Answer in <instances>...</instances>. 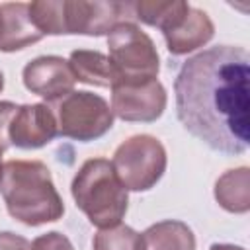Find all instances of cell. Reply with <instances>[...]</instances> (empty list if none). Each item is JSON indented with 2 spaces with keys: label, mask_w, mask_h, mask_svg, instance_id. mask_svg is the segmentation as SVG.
Returning <instances> with one entry per match:
<instances>
[{
  "label": "cell",
  "mask_w": 250,
  "mask_h": 250,
  "mask_svg": "<svg viewBox=\"0 0 250 250\" xmlns=\"http://www.w3.org/2000/svg\"><path fill=\"white\" fill-rule=\"evenodd\" d=\"M176 115L209 148L236 156L250 146V57L217 45L189 57L174 80Z\"/></svg>",
  "instance_id": "6da1fadb"
},
{
  "label": "cell",
  "mask_w": 250,
  "mask_h": 250,
  "mask_svg": "<svg viewBox=\"0 0 250 250\" xmlns=\"http://www.w3.org/2000/svg\"><path fill=\"white\" fill-rule=\"evenodd\" d=\"M0 195L12 219L39 227L55 223L64 215L51 170L41 160H8L2 166Z\"/></svg>",
  "instance_id": "7a4b0ae2"
},
{
  "label": "cell",
  "mask_w": 250,
  "mask_h": 250,
  "mask_svg": "<svg viewBox=\"0 0 250 250\" xmlns=\"http://www.w3.org/2000/svg\"><path fill=\"white\" fill-rule=\"evenodd\" d=\"M76 207L98 229L119 225L127 213L129 195L107 158L86 160L70 184Z\"/></svg>",
  "instance_id": "3957f363"
},
{
  "label": "cell",
  "mask_w": 250,
  "mask_h": 250,
  "mask_svg": "<svg viewBox=\"0 0 250 250\" xmlns=\"http://www.w3.org/2000/svg\"><path fill=\"white\" fill-rule=\"evenodd\" d=\"M109 61L117 72V82L154 80L160 70V57L154 41L135 21L119 23L107 35Z\"/></svg>",
  "instance_id": "277c9868"
},
{
  "label": "cell",
  "mask_w": 250,
  "mask_h": 250,
  "mask_svg": "<svg viewBox=\"0 0 250 250\" xmlns=\"http://www.w3.org/2000/svg\"><path fill=\"white\" fill-rule=\"evenodd\" d=\"M109 162L127 191H148L164 176L168 156L156 137L143 133L123 141Z\"/></svg>",
  "instance_id": "5b68a950"
},
{
  "label": "cell",
  "mask_w": 250,
  "mask_h": 250,
  "mask_svg": "<svg viewBox=\"0 0 250 250\" xmlns=\"http://www.w3.org/2000/svg\"><path fill=\"white\" fill-rule=\"evenodd\" d=\"M57 131L61 137L90 143L104 137L113 127V111L105 98L88 90H72L64 98L53 102Z\"/></svg>",
  "instance_id": "8992f818"
},
{
  "label": "cell",
  "mask_w": 250,
  "mask_h": 250,
  "mask_svg": "<svg viewBox=\"0 0 250 250\" xmlns=\"http://www.w3.org/2000/svg\"><path fill=\"white\" fill-rule=\"evenodd\" d=\"M64 35H109L113 27L135 21L133 2L62 0Z\"/></svg>",
  "instance_id": "52a82bcc"
},
{
  "label": "cell",
  "mask_w": 250,
  "mask_h": 250,
  "mask_svg": "<svg viewBox=\"0 0 250 250\" xmlns=\"http://www.w3.org/2000/svg\"><path fill=\"white\" fill-rule=\"evenodd\" d=\"M168 104L166 88L158 78L146 82H119L111 86V111L123 121L152 123Z\"/></svg>",
  "instance_id": "ba28073f"
},
{
  "label": "cell",
  "mask_w": 250,
  "mask_h": 250,
  "mask_svg": "<svg viewBox=\"0 0 250 250\" xmlns=\"http://www.w3.org/2000/svg\"><path fill=\"white\" fill-rule=\"evenodd\" d=\"M21 80L31 94L43 98L47 104L64 98L76 84L68 61L57 55H43L29 61L21 70Z\"/></svg>",
  "instance_id": "9c48e42d"
},
{
  "label": "cell",
  "mask_w": 250,
  "mask_h": 250,
  "mask_svg": "<svg viewBox=\"0 0 250 250\" xmlns=\"http://www.w3.org/2000/svg\"><path fill=\"white\" fill-rule=\"evenodd\" d=\"M57 131V119L49 104H23L18 105L8 125L10 145L23 150H33L49 145Z\"/></svg>",
  "instance_id": "30bf717a"
},
{
  "label": "cell",
  "mask_w": 250,
  "mask_h": 250,
  "mask_svg": "<svg viewBox=\"0 0 250 250\" xmlns=\"http://www.w3.org/2000/svg\"><path fill=\"white\" fill-rule=\"evenodd\" d=\"M162 35H164L168 53L180 57L207 45L215 35V25L207 16V12L189 6L186 16Z\"/></svg>",
  "instance_id": "8fae6325"
},
{
  "label": "cell",
  "mask_w": 250,
  "mask_h": 250,
  "mask_svg": "<svg viewBox=\"0 0 250 250\" xmlns=\"http://www.w3.org/2000/svg\"><path fill=\"white\" fill-rule=\"evenodd\" d=\"M0 8L6 16V39L0 49L2 53L21 51L43 39L29 18V8L25 2H2Z\"/></svg>",
  "instance_id": "7c38bea8"
},
{
  "label": "cell",
  "mask_w": 250,
  "mask_h": 250,
  "mask_svg": "<svg viewBox=\"0 0 250 250\" xmlns=\"http://www.w3.org/2000/svg\"><path fill=\"white\" fill-rule=\"evenodd\" d=\"M68 64L78 82H84L90 86H100V88H111L117 82V72H115L109 57L100 51L76 49L70 53Z\"/></svg>",
  "instance_id": "4fadbf2b"
},
{
  "label": "cell",
  "mask_w": 250,
  "mask_h": 250,
  "mask_svg": "<svg viewBox=\"0 0 250 250\" xmlns=\"http://www.w3.org/2000/svg\"><path fill=\"white\" fill-rule=\"evenodd\" d=\"M143 250H195V234L184 223L166 219L150 225L143 234Z\"/></svg>",
  "instance_id": "5bb4252c"
},
{
  "label": "cell",
  "mask_w": 250,
  "mask_h": 250,
  "mask_svg": "<svg viewBox=\"0 0 250 250\" xmlns=\"http://www.w3.org/2000/svg\"><path fill=\"white\" fill-rule=\"evenodd\" d=\"M215 199L229 213L250 209V170L246 166L227 170L215 182Z\"/></svg>",
  "instance_id": "9a60e30c"
},
{
  "label": "cell",
  "mask_w": 250,
  "mask_h": 250,
  "mask_svg": "<svg viewBox=\"0 0 250 250\" xmlns=\"http://www.w3.org/2000/svg\"><path fill=\"white\" fill-rule=\"evenodd\" d=\"M133 10H135V20H141L150 27H158L164 33L186 16V12L189 10V4L182 0H174V2L139 0V2H133Z\"/></svg>",
  "instance_id": "2e32d148"
},
{
  "label": "cell",
  "mask_w": 250,
  "mask_h": 250,
  "mask_svg": "<svg viewBox=\"0 0 250 250\" xmlns=\"http://www.w3.org/2000/svg\"><path fill=\"white\" fill-rule=\"evenodd\" d=\"M94 250H143L141 232L131 229L129 225H113L107 229H100L92 240Z\"/></svg>",
  "instance_id": "e0dca14e"
},
{
  "label": "cell",
  "mask_w": 250,
  "mask_h": 250,
  "mask_svg": "<svg viewBox=\"0 0 250 250\" xmlns=\"http://www.w3.org/2000/svg\"><path fill=\"white\" fill-rule=\"evenodd\" d=\"M31 250H74L68 236H64L59 230H51L45 234H39L31 242Z\"/></svg>",
  "instance_id": "ac0fdd59"
},
{
  "label": "cell",
  "mask_w": 250,
  "mask_h": 250,
  "mask_svg": "<svg viewBox=\"0 0 250 250\" xmlns=\"http://www.w3.org/2000/svg\"><path fill=\"white\" fill-rule=\"evenodd\" d=\"M16 109H18V105L14 102H0V154H4L12 146L10 139H8V125H10Z\"/></svg>",
  "instance_id": "d6986e66"
},
{
  "label": "cell",
  "mask_w": 250,
  "mask_h": 250,
  "mask_svg": "<svg viewBox=\"0 0 250 250\" xmlns=\"http://www.w3.org/2000/svg\"><path fill=\"white\" fill-rule=\"evenodd\" d=\"M0 250H31V242L12 230L0 232Z\"/></svg>",
  "instance_id": "ffe728a7"
},
{
  "label": "cell",
  "mask_w": 250,
  "mask_h": 250,
  "mask_svg": "<svg viewBox=\"0 0 250 250\" xmlns=\"http://www.w3.org/2000/svg\"><path fill=\"white\" fill-rule=\"evenodd\" d=\"M209 250H246L238 244H227V242H215L209 246Z\"/></svg>",
  "instance_id": "44dd1931"
},
{
  "label": "cell",
  "mask_w": 250,
  "mask_h": 250,
  "mask_svg": "<svg viewBox=\"0 0 250 250\" xmlns=\"http://www.w3.org/2000/svg\"><path fill=\"white\" fill-rule=\"evenodd\" d=\"M4 39H6V16H4V12L0 8V49L4 45Z\"/></svg>",
  "instance_id": "7402d4cb"
},
{
  "label": "cell",
  "mask_w": 250,
  "mask_h": 250,
  "mask_svg": "<svg viewBox=\"0 0 250 250\" xmlns=\"http://www.w3.org/2000/svg\"><path fill=\"white\" fill-rule=\"evenodd\" d=\"M4 90V72L0 70V92Z\"/></svg>",
  "instance_id": "603a6c76"
},
{
  "label": "cell",
  "mask_w": 250,
  "mask_h": 250,
  "mask_svg": "<svg viewBox=\"0 0 250 250\" xmlns=\"http://www.w3.org/2000/svg\"><path fill=\"white\" fill-rule=\"evenodd\" d=\"M2 166H4V164H2V154H0V176H2Z\"/></svg>",
  "instance_id": "cb8c5ba5"
}]
</instances>
